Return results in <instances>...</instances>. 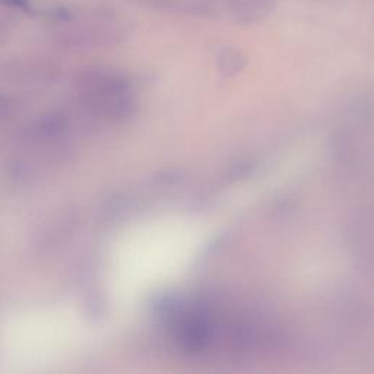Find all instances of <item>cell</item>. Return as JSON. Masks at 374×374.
<instances>
[{
	"instance_id": "obj_1",
	"label": "cell",
	"mask_w": 374,
	"mask_h": 374,
	"mask_svg": "<svg viewBox=\"0 0 374 374\" xmlns=\"http://www.w3.org/2000/svg\"><path fill=\"white\" fill-rule=\"evenodd\" d=\"M51 37L72 51H95L113 47L124 39L119 15L104 8H55L48 12Z\"/></svg>"
},
{
	"instance_id": "obj_2",
	"label": "cell",
	"mask_w": 374,
	"mask_h": 374,
	"mask_svg": "<svg viewBox=\"0 0 374 374\" xmlns=\"http://www.w3.org/2000/svg\"><path fill=\"white\" fill-rule=\"evenodd\" d=\"M74 88L81 113L98 123H120L135 109L129 81L114 70L105 67L84 69L76 75Z\"/></svg>"
},
{
	"instance_id": "obj_3",
	"label": "cell",
	"mask_w": 374,
	"mask_h": 374,
	"mask_svg": "<svg viewBox=\"0 0 374 374\" xmlns=\"http://www.w3.org/2000/svg\"><path fill=\"white\" fill-rule=\"evenodd\" d=\"M276 6V0H229L228 11L239 24L253 25L265 21Z\"/></svg>"
},
{
	"instance_id": "obj_4",
	"label": "cell",
	"mask_w": 374,
	"mask_h": 374,
	"mask_svg": "<svg viewBox=\"0 0 374 374\" xmlns=\"http://www.w3.org/2000/svg\"><path fill=\"white\" fill-rule=\"evenodd\" d=\"M217 62H218L221 72H224L225 75H234L240 72L246 65V59L241 53L231 47H225L220 50Z\"/></svg>"
},
{
	"instance_id": "obj_5",
	"label": "cell",
	"mask_w": 374,
	"mask_h": 374,
	"mask_svg": "<svg viewBox=\"0 0 374 374\" xmlns=\"http://www.w3.org/2000/svg\"><path fill=\"white\" fill-rule=\"evenodd\" d=\"M0 6L21 13H32L34 6L31 0H0Z\"/></svg>"
}]
</instances>
